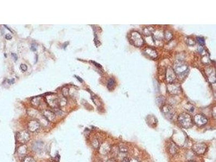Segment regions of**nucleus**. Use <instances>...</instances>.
Masks as SVG:
<instances>
[{
    "mask_svg": "<svg viewBox=\"0 0 216 162\" xmlns=\"http://www.w3.org/2000/svg\"><path fill=\"white\" fill-rule=\"evenodd\" d=\"M178 121L180 124L184 128H189L193 125V121L189 114L183 112L180 113L178 117Z\"/></svg>",
    "mask_w": 216,
    "mask_h": 162,
    "instance_id": "1",
    "label": "nucleus"
},
{
    "mask_svg": "<svg viewBox=\"0 0 216 162\" xmlns=\"http://www.w3.org/2000/svg\"><path fill=\"white\" fill-rule=\"evenodd\" d=\"M131 40L136 46L140 47L143 44V39L140 34L137 32H133L131 34Z\"/></svg>",
    "mask_w": 216,
    "mask_h": 162,
    "instance_id": "2",
    "label": "nucleus"
},
{
    "mask_svg": "<svg viewBox=\"0 0 216 162\" xmlns=\"http://www.w3.org/2000/svg\"><path fill=\"white\" fill-rule=\"evenodd\" d=\"M194 121L196 125L198 126H202L205 125L207 122V118L202 114H197L194 117Z\"/></svg>",
    "mask_w": 216,
    "mask_h": 162,
    "instance_id": "3",
    "label": "nucleus"
},
{
    "mask_svg": "<svg viewBox=\"0 0 216 162\" xmlns=\"http://www.w3.org/2000/svg\"><path fill=\"white\" fill-rule=\"evenodd\" d=\"M206 149L207 146L203 143L195 144L192 147V150H194V151L198 155H202L205 153Z\"/></svg>",
    "mask_w": 216,
    "mask_h": 162,
    "instance_id": "4",
    "label": "nucleus"
},
{
    "mask_svg": "<svg viewBox=\"0 0 216 162\" xmlns=\"http://www.w3.org/2000/svg\"><path fill=\"white\" fill-rule=\"evenodd\" d=\"M162 112L164 115L165 116L169 119H172L174 116V110L170 105L164 106L162 109Z\"/></svg>",
    "mask_w": 216,
    "mask_h": 162,
    "instance_id": "5",
    "label": "nucleus"
},
{
    "mask_svg": "<svg viewBox=\"0 0 216 162\" xmlns=\"http://www.w3.org/2000/svg\"><path fill=\"white\" fill-rule=\"evenodd\" d=\"M17 140L22 143H25L28 142L30 138L29 133L27 131L19 132L17 135Z\"/></svg>",
    "mask_w": 216,
    "mask_h": 162,
    "instance_id": "6",
    "label": "nucleus"
},
{
    "mask_svg": "<svg viewBox=\"0 0 216 162\" xmlns=\"http://www.w3.org/2000/svg\"><path fill=\"white\" fill-rule=\"evenodd\" d=\"M38 128H39V125L37 122L33 121L30 122L29 128L30 131H33V132L36 131V130L38 129Z\"/></svg>",
    "mask_w": 216,
    "mask_h": 162,
    "instance_id": "7",
    "label": "nucleus"
},
{
    "mask_svg": "<svg viewBox=\"0 0 216 162\" xmlns=\"http://www.w3.org/2000/svg\"><path fill=\"white\" fill-rule=\"evenodd\" d=\"M115 80L112 78H110L108 82V84H107V88L109 89H111L112 88H113V86H115Z\"/></svg>",
    "mask_w": 216,
    "mask_h": 162,
    "instance_id": "8",
    "label": "nucleus"
},
{
    "mask_svg": "<svg viewBox=\"0 0 216 162\" xmlns=\"http://www.w3.org/2000/svg\"><path fill=\"white\" fill-rule=\"evenodd\" d=\"M169 150H170V153L171 154H172V155H174V154H175L176 151H177V148L176 147L175 144H174V143L171 144L170 145Z\"/></svg>",
    "mask_w": 216,
    "mask_h": 162,
    "instance_id": "9",
    "label": "nucleus"
},
{
    "mask_svg": "<svg viewBox=\"0 0 216 162\" xmlns=\"http://www.w3.org/2000/svg\"><path fill=\"white\" fill-rule=\"evenodd\" d=\"M22 162H36V161H35L32 157H25V158L23 159Z\"/></svg>",
    "mask_w": 216,
    "mask_h": 162,
    "instance_id": "10",
    "label": "nucleus"
},
{
    "mask_svg": "<svg viewBox=\"0 0 216 162\" xmlns=\"http://www.w3.org/2000/svg\"><path fill=\"white\" fill-rule=\"evenodd\" d=\"M197 41L200 44L203 45L204 44V39L201 37H198L197 38Z\"/></svg>",
    "mask_w": 216,
    "mask_h": 162,
    "instance_id": "11",
    "label": "nucleus"
},
{
    "mask_svg": "<svg viewBox=\"0 0 216 162\" xmlns=\"http://www.w3.org/2000/svg\"><path fill=\"white\" fill-rule=\"evenodd\" d=\"M119 149H120V151H121L123 152H127L128 151V149H127V147H125V146H124L123 145H121L120 146Z\"/></svg>",
    "mask_w": 216,
    "mask_h": 162,
    "instance_id": "12",
    "label": "nucleus"
},
{
    "mask_svg": "<svg viewBox=\"0 0 216 162\" xmlns=\"http://www.w3.org/2000/svg\"><path fill=\"white\" fill-rule=\"evenodd\" d=\"M21 69L22 70L23 72H26V71H27V69H28V68H27V66L26 64H22L21 65Z\"/></svg>",
    "mask_w": 216,
    "mask_h": 162,
    "instance_id": "13",
    "label": "nucleus"
},
{
    "mask_svg": "<svg viewBox=\"0 0 216 162\" xmlns=\"http://www.w3.org/2000/svg\"><path fill=\"white\" fill-rule=\"evenodd\" d=\"M11 38H12V37H11V35L10 34H7L6 35V38L7 39H8V40H9V39H11Z\"/></svg>",
    "mask_w": 216,
    "mask_h": 162,
    "instance_id": "14",
    "label": "nucleus"
},
{
    "mask_svg": "<svg viewBox=\"0 0 216 162\" xmlns=\"http://www.w3.org/2000/svg\"><path fill=\"white\" fill-rule=\"evenodd\" d=\"M122 162H130V159L128 158V157H125L123 159Z\"/></svg>",
    "mask_w": 216,
    "mask_h": 162,
    "instance_id": "15",
    "label": "nucleus"
},
{
    "mask_svg": "<svg viewBox=\"0 0 216 162\" xmlns=\"http://www.w3.org/2000/svg\"><path fill=\"white\" fill-rule=\"evenodd\" d=\"M11 55H12V56H13V57L14 58L15 61H16L17 60V56L15 54L12 53V54H11Z\"/></svg>",
    "mask_w": 216,
    "mask_h": 162,
    "instance_id": "16",
    "label": "nucleus"
},
{
    "mask_svg": "<svg viewBox=\"0 0 216 162\" xmlns=\"http://www.w3.org/2000/svg\"><path fill=\"white\" fill-rule=\"evenodd\" d=\"M75 77L78 79V80L80 82H83V80H82V79L81 78H80V77H78V76H75Z\"/></svg>",
    "mask_w": 216,
    "mask_h": 162,
    "instance_id": "17",
    "label": "nucleus"
},
{
    "mask_svg": "<svg viewBox=\"0 0 216 162\" xmlns=\"http://www.w3.org/2000/svg\"><path fill=\"white\" fill-rule=\"evenodd\" d=\"M31 50H34V51H36V48H35L34 47V45H33V46H32V47H31Z\"/></svg>",
    "mask_w": 216,
    "mask_h": 162,
    "instance_id": "18",
    "label": "nucleus"
},
{
    "mask_svg": "<svg viewBox=\"0 0 216 162\" xmlns=\"http://www.w3.org/2000/svg\"><path fill=\"white\" fill-rule=\"evenodd\" d=\"M107 162H116V161L114 160H113V159H110V160H108Z\"/></svg>",
    "mask_w": 216,
    "mask_h": 162,
    "instance_id": "19",
    "label": "nucleus"
},
{
    "mask_svg": "<svg viewBox=\"0 0 216 162\" xmlns=\"http://www.w3.org/2000/svg\"><path fill=\"white\" fill-rule=\"evenodd\" d=\"M187 162H195V161H187Z\"/></svg>",
    "mask_w": 216,
    "mask_h": 162,
    "instance_id": "20",
    "label": "nucleus"
}]
</instances>
